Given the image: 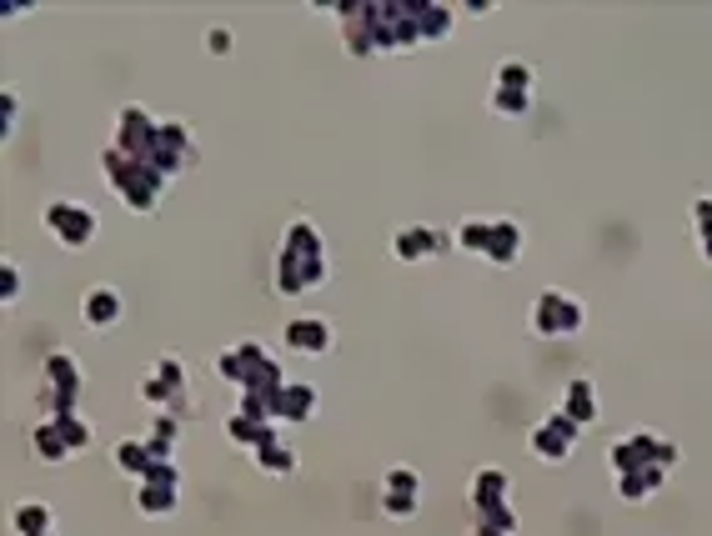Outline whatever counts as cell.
Masks as SVG:
<instances>
[{"label":"cell","mask_w":712,"mask_h":536,"mask_svg":"<svg viewBox=\"0 0 712 536\" xmlns=\"http://www.w3.org/2000/svg\"><path fill=\"white\" fill-rule=\"evenodd\" d=\"M346 56L367 61L387 51H412L422 41H447L457 31V11L442 0H362V6H336Z\"/></svg>","instance_id":"obj_1"},{"label":"cell","mask_w":712,"mask_h":536,"mask_svg":"<svg viewBox=\"0 0 712 536\" xmlns=\"http://www.w3.org/2000/svg\"><path fill=\"white\" fill-rule=\"evenodd\" d=\"M111 146L126 151L131 161L151 166V171L166 176V181L186 176V171L201 161L196 131H191L186 121H176V116H151L141 101H131V106L116 111V136H111Z\"/></svg>","instance_id":"obj_2"},{"label":"cell","mask_w":712,"mask_h":536,"mask_svg":"<svg viewBox=\"0 0 712 536\" xmlns=\"http://www.w3.org/2000/svg\"><path fill=\"white\" fill-rule=\"evenodd\" d=\"M271 281H276L281 296H306V291L331 281V256H326L321 226L311 216H291L286 221L276 261H271Z\"/></svg>","instance_id":"obj_3"},{"label":"cell","mask_w":712,"mask_h":536,"mask_svg":"<svg viewBox=\"0 0 712 536\" xmlns=\"http://www.w3.org/2000/svg\"><path fill=\"white\" fill-rule=\"evenodd\" d=\"M211 371H216L226 386H236V396H271V391L286 381L276 351H271L266 341H251V336L221 346L216 361H211Z\"/></svg>","instance_id":"obj_4"},{"label":"cell","mask_w":712,"mask_h":536,"mask_svg":"<svg viewBox=\"0 0 712 536\" xmlns=\"http://www.w3.org/2000/svg\"><path fill=\"white\" fill-rule=\"evenodd\" d=\"M101 176H106V186L116 191V201L126 206V211H136V216H151L156 206H161V196H166V176H156L151 166H141V161H131L126 151H116L111 141L101 146Z\"/></svg>","instance_id":"obj_5"},{"label":"cell","mask_w":712,"mask_h":536,"mask_svg":"<svg viewBox=\"0 0 712 536\" xmlns=\"http://www.w3.org/2000/svg\"><path fill=\"white\" fill-rule=\"evenodd\" d=\"M136 396H141V406H146V411H171V416H181V421H191V416H196L191 376H186V361H181L176 351H161V356L151 361V371H141Z\"/></svg>","instance_id":"obj_6"},{"label":"cell","mask_w":712,"mask_h":536,"mask_svg":"<svg viewBox=\"0 0 712 536\" xmlns=\"http://www.w3.org/2000/svg\"><path fill=\"white\" fill-rule=\"evenodd\" d=\"M86 401V371L76 351H46L41 386H36V416H76Z\"/></svg>","instance_id":"obj_7"},{"label":"cell","mask_w":712,"mask_h":536,"mask_svg":"<svg viewBox=\"0 0 712 536\" xmlns=\"http://www.w3.org/2000/svg\"><path fill=\"white\" fill-rule=\"evenodd\" d=\"M26 441H31V456H36L41 466H61V461L91 451L96 431H91V421H86L81 411H76V416H36L31 431H26Z\"/></svg>","instance_id":"obj_8"},{"label":"cell","mask_w":712,"mask_h":536,"mask_svg":"<svg viewBox=\"0 0 712 536\" xmlns=\"http://www.w3.org/2000/svg\"><path fill=\"white\" fill-rule=\"evenodd\" d=\"M682 461L677 441L657 436V431H627L607 446V466L612 476H632V471H672Z\"/></svg>","instance_id":"obj_9"},{"label":"cell","mask_w":712,"mask_h":536,"mask_svg":"<svg viewBox=\"0 0 712 536\" xmlns=\"http://www.w3.org/2000/svg\"><path fill=\"white\" fill-rule=\"evenodd\" d=\"M41 226L66 246V251H86L91 241H96V231H101V221H96V211L86 206V201H76V196H56V201H46V211H41Z\"/></svg>","instance_id":"obj_10"},{"label":"cell","mask_w":712,"mask_h":536,"mask_svg":"<svg viewBox=\"0 0 712 536\" xmlns=\"http://www.w3.org/2000/svg\"><path fill=\"white\" fill-rule=\"evenodd\" d=\"M582 326H587V306L572 291H562V286L537 291V301H532V331L537 336H577Z\"/></svg>","instance_id":"obj_11"},{"label":"cell","mask_w":712,"mask_h":536,"mask_svg":"<svg viewBox=\"0 0 712 536\" xmlns=\"http://www.w3.org/2000/svg\"><path fill=\"white\" fill-rule=\"evenodd\" d=\"M577 441H582V426L557 406V411H547L532 431H527V451H532V461H547V466H562L572 451H577Z\"/></svg>","instance_id":"obj_12"},{"label":"cell","mask_w":712,"mask_h":536,"mask_svg":"<svg viewBox=\"0 0 712 536\" xmlns=\"http://www.w3.org/2000/svg\"><path fill=\"white\" fill-rule=\"evenodd\" d=\"M181 481H186L181 461H156V466L136 481V511H141V516H176V506H181Z\"/></svg>","instance_id":"obj_13"},{"label":"cell","mask_w":712,"mask_h":536,"mask_svg":"<svg viewBox=\"0 0 712 536\" xmlns=\"http://www.w3.org/2000/svg\"><path fill=\"white\" fill-rule=\"evenodd\" d=\"M387 251H392V261L417 266V261H432V256L452 251V236H447V231H437V226H427V221H407V226H397V231H392Z\"/></svg>","instance_id":"obj_14"},{"label":"cell","mask_w":712,"mask_h":536,"mask_svg":"<svg viewBox=\"0 0 712 536\" xmlns=\"http://www.w3.org/2000/svg\"><path fill=\"white\" fill-rule=\"evenodd\" d=\"M281 346H286L291 356H326V351L336 346V326H331V316H321V311L291 316V321L281 326Z\"/></svg>","instance_id":"obj_15"},{"label":"cell","mask_w":712,"mask_h":536,"mask_svg":"<svg viewBox=\"0 0 712 536\" xmlns=\"http://www.w3.org/2000/svg\"><path fill=\"white\" fill-rule=\"evenodd\" d=\"M266 401H271L276 426H306V421L321 411V391H316L311 381H291V376H286V381H281V386H276Z\"/></svg>","instance_id":"obj_16"},{"label":"cell","mask_w":712,"mask_h":536,"mask_svg":"<svg viewBox=\"0 0 712 536\" xmlns=\"http://www.w3.org/2000/svg\"><path fill=\"white\" fill-rule=\"evenodd\" d=\"M467 506H472V516L512 506V476L502 466H477L472 481H467Z\"/></svg>","instance_id":"obj_17"},{"label":"cell","mask_w":712,"mask_h":536,"mask_svg":"<svg viewBox=\"0 0 712 536\" xmlns=\"http://www.w3.org/2000/svg\"><path fill=\"white\" fill-rule=\"evenodd\" d=\"M121 311H126V296H121L116 286H106V281L86 286V296H81V321H86L91 331H111V326L121 321Z\"/></svg>","instance_id":"obj_18"},{"label":"cell","mask_w":712,"mask_h":536,"mask_svg":"<svg viewBox=\"0 0 712 536\" xmlns=\"http://www.w3.org/2000/svg\"><path fill=\"white\" fill-rule=\"evenodd\" d=\"M522 246H527L522 221H512V216H492V246H487V256H482V261H492L497 271H512V266L522 261Z\"/></svg>","instance_id":"obj_19"},{"label":"cell","mask_w":712,"mask_h":536,"mask_svg":"<svg viewBox=\"0 0 712 536\" xmlns=\"http://www.w3.org/2000/svg\"><path fill=\"white\" fill-rule=\"evenodd\" d=\"M111 461H116L126 476H136V481H141L156 461H176V456H161V451L151 446V436H121V441L111 446Z\"/></svg>","instance_id":"obj_20"},{"label":"cell","mask_w":712,"mask_h":536,"mask_svg":"<svg viewBox=\"0 0 712 536\" xmlns=\"http://www.w3.org/2000/svg\"><path fill=\"white\" fill-rule=\"evenodd\" d=\"M562 411L587 431V426H597V416H602V406H597V386H592V376H572L567 381V391H562Z\"/></svg>","instance_id":"obj_21"},{"label":"cell","mask_w":712,"mask_h":536,"mask_svg":"<svg viewBox=\"0 0 712 536\" xmlns=\"http://www.w3.org/2000/svg\"><path fill=\"white\" fill-rule=\"evenodd\" d=\"M492 91H502V96H537V71L527 66V61H497V71H492Z\"/></svg>","instance_id":"obj_22"},{"label":"cell","mask_w":712,"mask_h":536,"mask_svg":"<svg viewBox=\"0 0 712 536\" xmlns=\"http://www.w3.org/2000/svg\"><path fill=\"white\" fill-rule=\"evenodd\" d=\"M452 246H457V251H472V256H487V246H492V216H467V221L452 231Z\"/></svg>","instance_id":"obj_23"},{"label":"cell","mask_w":712,"mask_h":536,"mask_svg":"<svg viewBox=\"0 0 712 536\" xmlns=\"http://www.w3.org/2000/svg\"><path fill=\"white\" fill-rule=\"evenodd\" d=\"M667 476H672V471H632V476H617V496L637 506V501L657 496V491L667 486Z\"/></svg>","instance_id":"obj_24"},{"label":"cell","mask_w":712,"mask_h":536,"mask_svg":"<svg viewBox=\"0 0 712 536\" xmlns=\"http://www.w3.org/2000/svg\"><path fill=\"white\" fill-rule=\"evenodd\" d=\"M522 531V521H517V511L512 506H502V511H482V516H472L467 521V536H517Z\"/></svg>","instance_id":"obj_25"},{"label":"cell","mask_w":712,"mask_h":536,"mask_svg":"<svg viewBox=\"0 0 712 536\" xmlns=\"http://www.w3.org/2000/svg\"><path fill=\"white\" fill-rule=\"evenodd\" d=\"M41 531H56V511L46 501H21L16 506V536H41Z\"/></svg>","instance_id":"obj_26"},{"label":"cell","mask_w":712,"mask_h":536,"mask_svg":"<svg viewBox=\"0 0 712 536\" xmlns=\"http://www.w3.org/2000/svg\"><path fill=\"white\" fill-rule=\"evenodd\" d=\"M256 466H261L266 476H291L301 461H296V446H291V441H271V446L256 451Z\"/></svg>","instance_id":"obj_27"},{"label":"cell","mask_w":712,"mask_h":536,"mask_svg":"<svg viewBox=\"0 0 712 536\" xmlns=\"http://www.w3.org/2000/svg\"><path fill=\"white\" fill-rule=\"evenodd\" d=\"M692 231H697V251H702V261L712 266V196L692 201Z\"/></svg>","instance_id":"obj_28"},{"label":"cell","mask_w":712,"mask_h":536,"mask_svg":"<svg viewBox=\"0 0 712 536\" xmlns=\"http://www.w3.org/2000/svg\"><path fill=\"white\" fill-rule=\"evenodd\" d=\"M382 491H407V496H422V476H417V466H387Z\"/></svg>","instance_id":"obj_29"},{"label":"cell","mask_w":712,"mask_h":536,"mask_svg":"<svg viewBox=\"0 0 712 536\" xmlns=\"http://www.w3.org/2000/svg\"><path fill=\"white\" fill-rule=\"evenodd\" d=\"M382 511L392 521H412L422 511V496H407V491H382Z\"/></svg>","instance_id":"obj_30"},{"label":"cell","mask_w":712,"mask_h":536,"mask_svg":"<svg viewBox=\"0 0 712 536\" xmlns=\"http://www.w3.org/2000/svg\"><path fill=\"white\" fill-rule=\"evenodd\" d=\"M21 286H26V276H21V266L6 256V261H0V306H16V301H21Z\"/></svg>","instance_id":"obj_31"},{"label":"cell","mask_w":712,"mask_h":536,"mask_svg":"<svg viewBox=\"0 0 712 536\" xmlns=\"http://www.w3.org/2000/svg\"><path fill=\"white\" fill-rule=\"evenodd\" d=\"M206 51H211V56H231V31H226V26H211V31H206Z\"/></svg>","instance_id":"obj_32"},{"label":"cell","mask_w":712,"mask_h":536,"mask_svg":"<svg viewBox=\"0 0 712 536\" xmlns=\"http://www.w3.org/2000/svg\"><path fill=\"white\" fill-rule=\"evenodd\" d=\"M0 111H6V121H0V131H16V91H6V96H0Z\"/></svg>","instance_id":"obj_33"},{"label":"cell","mask_w":712,"mask_h":536,"mask_svg":"<svg viewBox=\"0 0 712 536\" xmlns=\"http://www.w3.org/2000/svg\"><path fill=\"white\" fill-rule=\"evenodd\" d=\"M41 536H61V531H41Z\"/></svg>","instance_id":"obj_34"}]
</instances>
